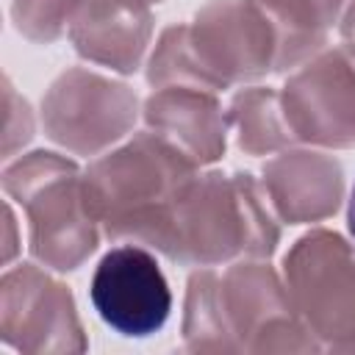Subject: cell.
Segmentation results:
<instances>
[{
	"label": "cell",
	"instance_id": "6da1fadb",
	"mask_svg": "<svg viewBox=\"0 0 355 355\" xmlns=\"http://www.w3.org/2000/svg\"><path fill=\"white\" fill-rule=\"evenodd\" d=\"M89 297L100 319L130 338L158 333L172 311V291L158 261L133 244L114 247L100 258Z\"/></svg>",
	"mask_w": 355,
	"mask_h": 355
},
{
	"label": "cell",
	"instance_id": "7a4b0ae2",
	"mask_svg": "<svg viewBox=\"0 0 355 355\" xmlns=\"http://www.w3.org/2000/svg\"><path fill=\"white\" fill-rule=\"evenodd\" d=\"M347 222H349V236L355 241V183H352V191H349V208H347Z\"/></svg>",
	"mask_w": 355,
	"mask_h": 355
}]
</instances>
